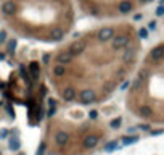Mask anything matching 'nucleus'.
Masks as SVG:
<instances>
[{"mask_svg":"<svg viewBox=\"0 0 164 155\" xmlns=\"http://www.w3.org/2000/svg\"><path fill=\"white\" fill-rule=\"evenodd\" d=\"M138 111H140V115H142L143 118H150V116L153 115V110L150 108L148 105H142V107H140V110H138Z\"/></svg>","mask_w":164,"mask_h":155,"instance_id":"nucleus-16","label":"nucleus"},{"mask_svg":"<svg viewBox=\"0 0 164 155\" xmlns=\"http://www.w3.org/2000/svg\"><path fill=\"white\" fill-rule=\"evenodd\" d=\"M114 149H118V144H116V140H113V142H110L108 145H105V152H111V150H114Z\"/></svg>","mask_w":164,"mask_h":155,"instance_id":"nucleus-20","label":"nucleus"},{"mask_svg":"<svg viewBox=\"0 0 164 155\" xmlns=\"http://www.w3.org/2000/svg\"><path fill=\"white\" fill-rule=\"evenodd\" d=\"M138 36H140V37H143V39H147V36H148V29H140V31H138Z\"/></svg>","mask_w":164,"mask_h":155,"instance_id":"nucleus-24","label":"nucleus"},{"mask_svg":"<svg viewBox=\"0 0 164 155\" xmlns=\"http://www.w3.org/2000/svg\"><path fill=\"white\" fill-rule=\"evenodd\" d=\"M130 42V37L127 34H119V36H114L113 40H111V49L113 50H121L124 47H127Z\"/></svg>","mask_w":164,"mask_h":155,"instance_id":"nucleus-1","label":"nucleus"},{"mask_svg":"<svg viewBox=\"0 0 164 155\" xmlns=\"http://www.w3.org/2000/svg\"><path fill=\"white\" fill-rule=\"evenodd\" d=\"M5 39H7V32L5 31H0V44L5 42Z\"/></svg>","mask_w":164,"mask_h":155,"instance_id":"nucleus-25","label":"nucleus"},{"mask_svg":"<svg viewBox=\"0 0 164 155\" xmlns=\"http://www.w3.org/2000/svg\"><path fill=\"white\" fill-rule=\"evenodd\" d=\"M121 123H122V120H121V118H114V120H111L110 126H111L113 129H118L119 126H121Z\"/></svg>","mask_w":164,"mask_h":155,"instance_id":"nucleus-19","label":"nucleus"},{"mask_svg":"<svg viewBox=\"0 0 164 155\" xmlns=\"http://www.w3.org/2000/svg\"><path fill=\"white\" fill-rule=\"evenodd\" d=\"M29 69H31V73H32V76H34V79L39 78V73H40L39 63H37V62H32V63L29 65Z\"/></svg>","mask_w":164,"mask_h":155,"instance_id":"nucleus-14","label":"nucleus"},{"mask_svg":"<svg viewBox=\"0 0 164 155\" xmlns=\"http://www.w3.org/2000/svg\"><path fill=\"white\" fill-rule=\"evenodd\" d=\"M0 155H2V153H0Z\"/></svg>","mask_w":164,"mask_h":155,"instance_id":"nucleus-33","label":"nucleus"},{"mask_svg":"<svg viewBox=\"0 0 164 155\" xmlns=\"http://www.w3.org/2000/svg\"><path fill=\"white\" fill-rule=\"evenodd\" d=\"M138 140L137 136H125V137H122V144L124 145H130V144H135Z\"/></svg>","mask_w":164,"mask_h":155,"instance_id":"nucleus-18","label":"nucleus"},{"mask_svg":"<svg viewBox=\"0 0 164 155\" xmlns=\"http://www.w3.org/2000/svg\"><path fill=\"white\" fill-rule=\"evenodd\" d=\"M7 136H8V131H7V129H3V131H0V137H2V139H5V137H7Z\"/></svg>","mask_w":164,"mask_h":155,"instance_id":"nucleus-28","label":"nucleus"},{"mask_svg":"<svg viewBox=\"0 0 164 155\" xmlns=\"http://www.w3.org/2000/svg\"><path fill=\"white\" fill-rule=\"evenodd\" d=\"M85 49H87V40L85 39H77L69 45L68 50L71 52L73 55H79V53H82V52H85Z\"/></svg>","mask_w":164,"mask_h":155,"instance_id":"nucleus-3","label":"nucleus"},{"mask_svg":"<svg viewBox=\"0 0 164 155\" xmlns=\"http://www.w3.org/2000/svg\"><path fill=\"white\" fill-rule=\"evenodd\" d=\"M135 57H137V50H135L134 47H130V49H127L122 53V62L125 65H129V63H132L134 60H135Z\"/></svg>","mask_w":164,"mask_h":155,"instance_id":"nucleus-8","label":"nucleus"},{"mask_svg":"<svg viewBox=\"0 0 164 155\" xmlns=\"http://www.w3.org/2000/svg\"><path fill=\"white\" fill-rule=\"evenodd\" d=\"M97 98V94L95 91H92V89H84V91L79 92L77 95V100L82 103V105H88V103H93Z\"/></svg>","mask_w":164,"mask_h":155,"instance_id":"nucleus-2","label":"nucleus"},{"mask_svg":"<svg viewBox=\"0 0 164 155\" xmlns=\"http://www.w3.org/2000/svg\"><path fill=\"white\" fill-rule=\"evenodd\" d=\"M3 58H5V57H3V55H2V53H0V60H3Z\"/></svg>","mask_w":164,"mask_h":155,"instance_id":"nucleus-31","label":"nucleus"},{"mask_svg":"<svg viewBox=\"0 0 164 155\" xmlns=\"http://www.w3.org/2000/svg\"><path fill=\"white\" fill-rule=\"evenodd\" d=\"M116 34V31L113 29V27H101L100 31H98V40L100 42H108V40H113V37Z\"/></svg>","mask_w":164,"mask_h":155,"instance_id":"nucleus-4","label":"nucleus"},{"mask_svg":"<svg viewBox=\"0 0 164 155\" xmlns=\"http://www.w3.org/2000/svg\"><path fill=\"white\" fill-rule=\"evenodd\" d=\"M61 97H63V100H66V102H71L76 98V89H73V87H66L64 91L61 92Z\"/></svg>","mask_w":164,"mask_h":155,"instance_id":"nucleus-13","label":"nucleus"},{"mask_svg":"<svg viewBox=\"0 0 164 155\" xmlns=\"http://www.w3.org/2000/svg\"><path fill=\"white\" fill-rule=\"evenodd\" d=\"M162 57H164V45H158L150 52V58L154 60V62H159Z\"/></svg>","mask_w":164,"mask_h":155,"instance_id":"nucleus-9","label":"nucleus"},{"mask_svg":"<svg viewBox=\"0 0 164 155\" xmlns=\"http://www.w3.org/2000/svg\"><path fill=\"white\" fill-rule=\"evenodd\" d=\"M64 73H66L64 65H55V68H53V74H55V76H57V78L64 76Z\"/></svg>","mask_w":164,"mask_h":155,"instance_id":"nucleus-17","label":"nucleus"},{"mask_svg":"<svg viewBox=\"0 0 164 155\" xmlns=\"http://www.w3.org/2000/svg\"><path fill=\"white\" fill-rule=\"evenodd\" d=\"M161 3H164V0H161Z\"/></svg>","mask_w":164,"mask_h":155,"instance_id":"nucleus-32","label":"nucleus"},{"mask_svg":"<svg viewBox=\"0 0 164 155\" xmlns=\"http://www.w3.org/2000/svg\"><path fill=\"white\" fill-rule=\"evenodd\" d=\"M138 128H140V129H150V126H148V124H140Z\"/></svg>","mask_w":164,"mask_h":155,"instance_id":"nucleus-29","label":"nucleus"},{"mask_svg":"<svg viewBox=\"0 0 164 155\" xmlns=\"http://www.w3.org/2000/svg\"><path fill=\"white\" fill-rule=\"evenodd\" d=\"M97 144H98V136L95 134L85 136V139H84V147L85 149H93V147H97Z\"/></svg>","mask_w":164,"mask_h":155,"instance_id":"nucleus-11","label":"nucleus"},{"mask_svg":"<svg viewBox=\"0 0 164 155\" xmlns=\"http://www.w3.org/2000/svg\"><path fill=\"white\" fill-rule=\"evenodd\" d=\"M143 3H148V2H153V0H142Z\"/></svg>","mask_w":164,"mask_h":155,"instance_id":"nucleus-30","label":"nucleus"},{"mask_svg":"<svg viewBox=\"0 0 164 155\" xmlns=\"http://www.w3.org/2000/svg\"><path fill=\"white\" fill-rule=\"evenodd\" d=\"M88 116H90L92 120H97V116H98V111H97V110H92L90 113H88Z\"/></svg>","mask_w":164,"mask_h":155,"instance_id":"nucleus-26","label":"nucleus"},{"mask_svg":"<svg viewBox=\"0 0 164 155\" xmlns=\"http://www.w3.org/2000/svg\"><path fill=\"white\" fill-rule=\"evenodd\" d=\"M132 8H134V5H132L130 0H121L119 5H118V11L121 15H127V13L132 11Z\"/></svg>","mask_w":164,"mask_h":155,"instance_id":"nucleus-6","label":"nucleus"},{"mask_svg":"<svg viewBox=\"0 0 164 155\" xmlns=\"http://www.w3.org/2000/svg\"><path fill=\"white\" fill-rule=\"evenodd\" d=\"M15 49H16V40L13 39V40H10V44H8V50L13 53V52H15Z\"/></svg>","mask_w":164,"mask_h":155,"instance_id":"nucleus-21","label":"nucleus"},{"mask_svg":"<svg viewBox=\"0 0 164 155\" xmlns=\"http://www.w3.org/2000/svg\"><path fill=\"white\" fill-rule=\"evenodd\" d=\"M156 15H158V16H162V15H164V5H159V7L156 8Z\"/></svg>","mask_w":164,"mask_h":155,"instance_id":"nucleus-23","label":"nucleus"},{"mask_svg":"<svg viewBox=\"0 0 164 155\" xmlns=\"http://www.w3.org/2000/svg\"><path fill=\"white\" fill-rule=\"evenodd\" d=\"M50 40H53V42H58V40H61L63 37H64V31L61 29V27H53V29L50 31Z\"/></svg>","mask_w":164,"mask_h":155,"instance_id":"nucleus-10","label":"nucleus"},{"mask_svg":"<svg viewBox=\"0 0 164 155\" xmlns=\"http://www.w3.org/2000/svg\"><path fill=\"white\" fill-rule=\"evenodd\" d=\"M148 29H150V31H154V29H156V21H151V23H150V24H148Z\"/></svg>","mask_w":164,"mask_h":155,"instance_id":"nucleus-27","label":"nucleus"},{"mask_svg":"<svg viewBox=\"0 0 164 155\" xmlns=\"http://www.w3.org/2000/svg\"><path fill=\"white\" fill-rule=\"evenodd\" d=\"M44 153H45V144L42 142L39 145V149H37V155H44Z\"/></svg>","mask_w":164,"mask_h":155,"instance_id":"nucleus-22","label":"nucleus"},{"mask_svg":"<svg viewBox=\"0 0 164 155\" xmlns=\"http://www.w3.org/2000/svg\"><path fill=\"white\" fill-rule=\"evenodd\" d=\"M8 147H10V150H13V152L20 150V147H21L20 139H18V137H11V139H10V144H8Z\"/></svg>","mask_w":164,"mask_h":155,"instance_id":"nucleus-15","label":"nucleus"},{"mask_svg":"<svg viewBox=\"0 0 164 155\" xmlns=\"http://www.w3.org/2000/svg\"><path fill=\"white\" fill-rule=\"evenodd\" d=\"M16 11V3L13 2V0H7V2H3L2 5V13L3 15H13V13Z\"/></svg>","mask_w":164,"mask_h":155,"instance_id":"nucleus-7","label":"nucleus"},{"mask_svg":"<svg viewBox=\"0 0 164 155\" xmlns=\"http://www.w3.org/2000/svg\"><path fill=\"white\" fill-rule=\"evenodd\" d=\"M69 140V134L66 133V131H58L57 136H55V142H57L58 145H64Z\"/></svg>","mask_w":164,"mask_h":155,"instance_id":"nucleus-12","label":"nucleus"},{"mask_svg":"<svg viewBox=\"0 0 164 155\" xmlns=\"http://www.w3.org/2000/svg\"><path fill=\"white\" fill-rule=\"evenodd\" d=\"M73 60H74V55H73L69 50H61V52L57 55L58 65H68V63H71Z\"/></svg>","mask_w":164,"mask_h":155,"instance_id":"nucleus-5","label":"nucleus"}]
</instances>
